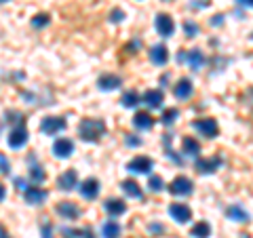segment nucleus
I'll use <instances>...</instances> for the list:
<instances>
[{
  "label": "nucleus",
  "mask_w": 253,
  "mask_h": 238,
  "mask_svg": "<svg viewBox=\"0 0 253 238\" xmlns=\"http://www.w3.org/2000/svg\"><path fill=\"white\" fill-rule=\"evenodd\" d=\"M78 135L83 141H99L106 135V122L101 118H83L78 124Z\"/></svg>",
  "instance_id": "obj_1"
},
{
  "label": "nucleus",
  "mask_w": 253,
  "mask_h": 238,
  "mask_svg": "<svg viewBox=\"0 0 253 238\" xmlns=\"http://www.w3.org/2000/svg\"><path fill=\"white\" fill-rule=\"evenodd\" d=\"M192 129L205 135V137L213 139V137H217V133H219V124L215 118H199V120L192 122Z\"/></svg>",
  "instance_id": "obj_2"
},
{
  "label": "nucleus",
  "mask_w": 253,
  "mask_h": 238,
  "mask_svg": "<svg viewBox=\"0 0 253 238\" xmlns=\"http://www.w3.org/2000/svg\"><path fill=\"white\" fill-rule=\"evenodd\" d=\"M66 118H61V116H46L42 118V122H41V131L44 135H59L61 131H66Z\"/></svg>",
  "instance_id": "obj_3"
},
{
  "label": "nucleus",
  "mask_w": 253,
  "mask_h": 238,
  "mask_svg": "<svg viewBox=\"0 0 253 238\" xmlns=\"http://www.w3.org/2000/svg\"><path fill=\"white\" fill-rule=\"evenodd\" d=\"M224 164V158L221 156H209V158H199L194 162V169L201 173V175H209V173H215L219 166Z\"/></svg>",
  "instance_id": "obj_4"
},
{
  "label": "nucleus",
  "mask_w": 253,
  "mask_h": 238,
  "mask_svg": "<svg viewBox=\"0 0 253 238\" xmlns=\"http://www.w3.org/2000/svg\"><path fill=\"white\" fill-rule=\"evenodd\" d=\"M152 169H154V162H152V158H148V156H135L133 160L126 162V171L137 173V175H148Z\"/></svg>",
  "instance_id": "obj_5"
},
{
  "label": "nucleus",
  "mask_w": 253,
  "mask_h": 238,
  "mask_svg": "<svg viewBox=\"0 0 253 238\" xmlns=\"http://www.w3.org/2000/svg\"><path fill=\"white\" fill-rule=\"evenodd\" d=\"M28 139H30V133L26 129V124H15L11 133H9V146L13 150H19L28 144Z\"/></svg>",
  "instance_id": "obj_6"
},
{
  "label": "nucleus",
  "mask_w": 253,
  "mask_h": 238,
  "mask_svg": "<svg viewBox=\"0 0 253 238\" xmlns=\"http://www.w3.org/2000/svg\"><path fill=\"white\" fill-rule=\"evenodd\" d=\"M192 190H194L192 181H190L188 177H184V175L175 177L171 181V186H169V192L173 196H188V194H192Z\"/></svg>",
  "instance_id": "obj_7"
},
{
  "label": "nucleus",
  "mask_w": 253,
  "mask_h": 238,
  "mask_svg": "<svg viewBox=\"0 0 253 238\" xmlns=\"http://www.w3.org/2000/svg\"><path fill=\"white\" fill-rule=\"evenodd\" d=\"M55 211H57V215H59L61 219H68V221H76L78 217L83 215V211L78 209L74 202H70V200L59 202L57 207H55Z\"/></svg>",
  "instance_id": "obj_8"
},
{
  "label": "nucleus",
  "mask_w": 253,
  "mask_h": 238,
  "mask_svg": "<svg viewBox=\"0 0 253 238\" xmlns=\"http://www.w3.org/2000/svg\"><path fill=\"white\" fill-rule=\"evenodd\" d=\"M154 26H156V32H158V34L165 36V38H169V36L173 34V30H175V23H173L171 15H167V13H158V15H156Z\"/></svg>",
  "instance_id": "obj_9"
},
{
  "label": "nucleus",
  "mask_w": 253,
  "mask_h": 238,
  "mask_svg": "<svg viewBox=\"0 0 253 238\" xmlns=\"http://www.w3.org/2000/svg\"><path fill=\"white\" fill-rule=\"evenodd\" d=\"M46 196H49V192L38 186H30L23 190V200H26L28 204H42L46 200Z\"/></svg>",
  "instance_id": "obj_10"
},
{
  "label": "nucleus",
  "mask_w": 253,
  "mask_h": 238,
  "mask_svg": "<svg viewBox=\"0 0 253 238\" xmlns=\"http://www.w3.org/2000/svg\"><path fill=\"white\" fill-rule=\"evenodd\" d=\"M169 215L175 221H179V224H188V221L192 219V211H190V207L184 202H173L169 207Z\"/></svg>",
  "instance_id": "obj_11"
},
{
  "label": "nucleus",
  "mask_w": 253,
  "mask_h": 238,
  "mask_svg": "<svg viewBox=\"0 0 253 238\" xmlns=\"http://www.w3.org/2000/svg\"><path fill=\"white\" fill-rule=\"evenodd\" d=\"M76 186H78V173L74 169L61 173L57 177V188L63 190V192H72V190H76Z\"/></svg>",
  "instance_id": "obj_12"
},
{
  "label": "nucleus",
  "mask_w": 253,
  "mask_h": 238,
  "mask_svg": "<svg viewBox=\"0 0 253 238\" xmlns=\"http://www.w3.org/2000/svg\"><path fill=\"white\" fill-rule=\"evenodd\" d=\"M74 152V144H72V139H66V137H59V139H55V144H53V154L57 156V158H70Z\"/></svg>",
  "instance_id": "obj_13"
},
{
  "label": "nucleus",
  "mask_w": 253,
  "mask_h": 238,
  "mask_svg": "<svg viewBox=\"0 0 253 238\" xmlns=\"http://www.w3.org/2000/svg\"><path fill=\"white\" fill-rule=\"evenodd\" d=\"M121 84H123V78L116 76V74H101V76L97 78L99 91H116Z\"/></svg>",
  "instance_id": "obj_14"
},
{
  "label": "nucleus",
  "mask_w": 253,
  "mask_h": 238,
  "mask_svg": "<svg viewBox=\"0 0 253 238\" xmlns=\"http://www.w3.org/2000/svg\"><path fill=\"white\" fill-rule=\"evenodd\" d=\"M141 101H144L148 108H152V110H161L163 101H165V95H163L161 89H150V91L144 93V99H141Z\"/></svg>",
  "instance_id": "obj_15"
},
{
  "label": "nucleus",
  "mask_w": 253,
  "mask_h": 238,
  "mask_svg": "<svg viewBox=\"0 0 253 238\" xmlns=\"http://www.w3.org/2000/svg\"><path fill=\"white\" fill-rule=\"evenodd\" d=\"M78 190H81L83 198H86V200H93V198L99 196V181L93 179V177H89L86 181H83V184L78 186Z\"/></svg>",
  "instance_id": "obj_16"
},
{
  "label": "nucleus",
  "mask_w": 253,
  "mask_h": 238,
  "mask_svg": "<svg viewBox=\"0 0 253 238\" xmlns=\"http://www.w3.org/2000/svg\"><path fill=\"white\" fill-rule=\"evenodd\" d=\"M150 61L154 63V66H165V63L169 61V51L165 44H154L152 49H150Z\"/></svg>",
  "instance_id": "obj_17"
},
{
  "label": "nucleus",
  "mask_w": 253,
  "mask_h": 238,
  "mask_svg": "<svg viewBox=\"0 0 253 238\" xmlns=\"http://www.w3.org/2000/svg\"><path fill=\"white\" fill-rule=\"evenodd\" d=\"M226 217L232 219V221H239V224H247L251 219V215L241 207V204H230V207L226 209Z\"/></svg>",
  "instance_id": "obj_18"
},
{
  "label": "nucleus",
  "mask_w": 253,
  "mask_h": 238,
  "mask_svg": "<svg viewBox=\"0 0 253 238\" xmlns=\"http://www.w3.org/2000/svg\"><path fill=\"white\" fill-rule=\"evenodd\" d=\"M104 211L108 213V215L118 217V215H123V213L126 211V204L121 200V198H108V200L104 202Z\"/></svg>",
  "instance_id": "obj_19"
},
{
  "label": "nucleus",
  "mask_w": 253,
  "mask_h": 238,
  "mask_svg": "<svg viewBox=\"0 0 253 238\" xmlns=\"http://www.w3.org/2000/svg\"><path fill=\"white\" fill-rule=\"evenodd\" d=\"M133 124H135V129H139V131H150L154 126V118L148 112H137L133 116Z\"/></svg>",
  "instance_id": "obj_20"
},
{
  "label": "nucleus",
  "mask_w": 253,
  "mask_h": 238,
  "mask_svg": "<svg viewBox=\"0 0 253 238\" xmlns=\"http://www.w3.org/2000/svg\"><path fill=\"white\" fill-rule=\"evenodd\" d=\"M173 95H175L177 99H188L190 95H192V82H190L188 78H181V80H177V84L173 86Z\"/></svg>",
  "instance_id": "obj_21"
},
{
  "label": "nucleus",
  "mask_w": 253,
  "mask_h": 238,
  "mask_svg": "<svg viewBox=\"0 0 253 238\" xmlns=\"http://www.w3.org/2000/svg\"><path fill=\"white\" fill-rule=\"evenodd\" d=\"M186 59H188V66L192 68L194 72H199V70L203 68V63H205V55H203L201 49H192V51H188Z\"/></svg>",
  "instance_id": "obj_22"
},
{
  "label": "nucleus",
  "mask_w": 253,
  "mask_h": 238,
  "mask_svg": "<svg viewBox=\"0 0 253 238\" xmlns=\"http://www.w3.org/2000/svg\"><path fill=\"white\" fill-rule=\"evenodd\" d=\"M123 188V192L125 196H129V198H144V192H141V188L137 186V181H133V179H126L121 184Z\"/></svg>",
  "instance_id": "obj_23"
},
{
  "label": "nucleus",
  "mask_w": 253,
  "mask_h": 238,
  "mask_svg": "<svg viewBox=\"0 0 253 238\" xmlns=\"http://www.w3.org/2000/svg\"><path fill=\"white\" fill-rule=\"evenodd\" d=\"M181 150H184V154H188V156H199L201 144L194 137H184V141H181Z\"/></svg>",
  "instance_id": "obj_24"
},
{
  "label": "nucleus",
  "mask_w": 253,
  "mask_h": 238,
  "mask_svg": "<svg viewBox=\"0 0 253 238\" xmlns=\"http://www.w3.org/2000/svg\"><path fill=\"white\" fill-rule=\"evenodd\" d=\"M190 236L192 238H209L211 236V226L207 221H199V224H194L192 230H190Z\"/></svg>",
  "instance_id": "obj_25"
},
{
  "label": "nucleus",
  "mask_w": 253,
  "mask_h": 238,
  "mask_svg": "<svg viewBox=\"0 0 253 238\" xmlns=\"http://www.w3.org/2000/svg\"><path fill=\"white\" fill-rule=\"evenodd\" d=\"M101 236H104V238H118V236H121V226H118L114 219L106 221L104 228H101Z\"/></svg>",
  "instance_id": "obj_26"
},
{
  "label": "nucleus",
  "mask_w": 253,
  "mask_h": 238,
  "mask_svg": "<svg viewBox=\"0 0 253 238\" xmlns=\"http://www.w3.org/2000/svg\"><path fill=\"white\" fill-rule=\"evenodd\" d=\"M28 173H30V177H32L34 184H42V181L46 179V173H44V169H42L41 164H32Z\"/></svg>",
  "instance_id": "obj_27"
},
{
  "label": "nucleus",
  "mask_w": 253,
  "mask_h": 238,
  "mask_svg": "<svg viewBox=\"0 0 253 238\" xmlns=\"http://www.w3.org/2000/svg\"><path fill=\"white\" fill-rule=\"evenodd\" d=\"M121 104H123V108H135V106L139 104V95H137L135 91H126V93L123 95Z\"/></svg>",
  "instance_id": "obj_28"
},
{
  "label": "nucleus",
  "mask_w": 253,
  "mask_h": 238,
  "mask_svg": "<svg viewBox=\"0 0 253 238\" xmlns=\"http://www.w3.org/2000/svg\"><path fill=\"white\" fill-rule=\"evenodd\" d=\"M177 118H179V110H177V108H169V110H165V112H163L161 122L167 124V126H171L173 122L177 120Z\"/></svg>",
  "instance_id": "obj_29"
},
{
  "label": "nucleus",
  "mask_w": 253,
  "mask_h": 238,
  "mask_svg": "<svg viewBox=\"0 0 253 238\" xmlns=\"http://www.w3.org/2000/svg\"><path fill=\"white\" fill-rule=\"evenodd\" d=\"M148 188L152 190V192H161V190L165 188V181H163V177L152 175V177H150V181H148Z\"/></svg>",
  "instance_id": "obj_30"
},
{
  "label": "nucleus",
  "mask_w": 253,
  "mask_h": 238,
  "mask_svg": "<svg viewBox=\"0 0 253 238\" xmlns=\"http://www.w3.org/2000/svg\"><path fill=\"white\" fill-rule=\"evenodd\" d=\"M32 26H34V28H44V26H49V15H46V13L36 15V17L32 19Z\"/></svg>",
  "instance_id": "obj_31"
},
{
  "label": "nucleus",
  "mask_w": 253,
  "mask_h": 238,
  "mask_svg": "<svg viewBox=\"0 0 253 238\" xmlns=\"http://www.w3.org/2000/svg\"><path fill=\"white\" fill-rule=\"evenodd\" d=\"M184 32H186L188 38H194L196 34H199V26H196V23H192V21H186V23H184Z\"/></svg>",
  "instance_id": "obj_32"
},
{
  "label": "nucleus",
  "mask_w": 253,
  "mask_h": 238,
  "mask_svg": "<svg viewBox=\"0 0 253 238\" xmlns=\"http://www.w3.org/2000/svg\"><path fill=\"white\" fill-rule=\"evenodd\" d=\"M125 144L129 146V148H137V146H141V137H137V135H131V133H126Z\"/></svg>",
  "instance_id": "obj_33"
},
{
  "label": "nucleus",
  "mask_w": 253,
  "mask_h": 238,
  "mask_svg": "<svg viewBox=\"0 0 253 238\" xmlns=\"http://www.w3.org/2000/svg\"><path fill=\"white\" fill-rule=\"evenodd\" d=\"M41 238H53V226L49 224V221H44V224L41 226Z\"/></svg>",
  "instance_id": "obj_34"
},
{
  "label": "nucleus",
  "mask_w": 253,
  "mask_h": 238,
  "mask_svg": "<svg viewBox=\"0 0 253 238\" xmlns=\"http://www.w3.org/2000/svg\"><path fill=\"white\" fill-rule=\"evenodd\" d=\"M9 171H11V162L6 160L4 154H0V173H2V175H9Z\"/></svg>",
  "instance_id": "obj_35"
},
{
  "label": "nucleus",
  "mask_w": 253,
  "mask_h": 238,
  "mask_svg": "<svg viewBox=\"0 0 253 238\" xmlns=\"http://www.w3.org/2000/svg\"><path fill=\"white\" fill-rule=\"evenodd\" d=\"M123 17H125V13H123L121 9H114L112 13H110V21H112V23H118V21H123Z\"/></svg>",
  "instance_id": "obj_36"
},
{
  "label": "nucleus",
  "mask_w": 253,
  "mask_h": 238,
  "mask_svg": "<svg viewBox=\"0 0 253 238\" xmlns=\"http://www.w3.org/2000/svg\"><path fill=\"white\" fill-rule=\"evenodd\" d=\"M137 49H139V40H133L129 46H125V51H129V53H137Z\"/></svg>",
  "instance_id": "obj_37"
},
{
  "label": "nucleus",
  "mask_w": 253,
  "mask_h": 238,
  "mask_svg": "<svg viewBox=\"0 0 253 238\" xmlns=\"http://www.w3.org/2000/svg\"><path fill=\"white\" fill-rule=\"evenodd\" d=\"M239 6H247V9H253V0H234Z\"/></svg>",
  "instance_id": "obj_38"
},
{
  "label": "nucleus",
  "mask_w": 253,
  "mask_h": 238,
  "mask_svg": "<svg viewBox=\"0 0 253 238\" xmlns=\"http://www.w3.org/2000/svg\"><path fill=\"white\" fill-rule=\"evenodd\" d=\"M150 230H152L154 234H163V232H165V228H163V226H158V224H152V226H150Z\"/></svg>",
  "instance_id": "obj_39"
},
{
  "label": "nucleus",
  "mask_w": 253,
  "mask_h": 238,
  "mask_svg": "<svg viewBox=\"0 0 253 238\" xmlns=\"http://www.w3.org/2000/svg\"><path fill=\"white\" fill-rule=\"evenodd\" d=\"M224 23V15H215V19L211 21V26H221Z\"/></svg>",
  "instance_id": "obj_40"
},
{
  "label": "nucleus",
  "mask_w": 253,
  "mask_h": 238,
  "mask_svg": "<svg viewBox=\"0 0 253 238\" xmlns=\"http://www.w3.org/2000/svg\"><path fill=\"white\" fill-rule=\"evenodd\" d=\"M4 196H6V190H4V186H2V184H0V202L4 200Z\"/></svg>",
  "instance_id": "obj_41"
},
{
  "label": "nucleus",
  "mask_w": 253,
  "mask_h": 238,
  "mask_svg": "<svg viewBox=\"0 0 253 238\" xmlns=\"http://www.w3.org/2000/svg\"><path fill=\"white\" fill-rule=\"evenodd\" d=\"M0 238H9V234H6V230L0 226Z\"/></svg>",
  "instance_id": "obj_42"
},
{
  "label": "nucleus",
  "mask_w": 253,
  "mask_h": 238,
  "mask_svg": "<svg viewBox=\"0 0 253 238\" xmlns=\"http://www.w3.org/2000/svg\"><path fill=\"white\" fill-rule=\"evenodd\" d=\"M15 184H17V188H19V190L26 188V186H23V179H17V181H15Z\"/></svg>",
  "instance_id": "obj_43"
},
{
  "label": "nucleus",
  "mask_w": 253,
  "mask_h": 238,
  "mask_svg": "<svg viewBox=\"0 0 253 238\" xmlns=\"http://www.w3.org/2000/svg\"><path fill=\"white\" fill-rule=\"evenodd\" d=\"M2 2H9V0H0V4H2Z\"/></svg>",
  "instance_id": "obj_44"
},
{
  "label": "nucleus",
  "mask_w": 253,
  "mask_h": 238,
  "mask_svg": "<svg viewBox=\"0 0 253 238\" xmlns=\"http://www.w3.org/2000/svg\"><path fill=\"white\" fill-rule=\"evenodd\" d=\"M251 38H253V34H251Z\"/></svg>",
  "instance_id": "obj_45"
}]
</instances>
